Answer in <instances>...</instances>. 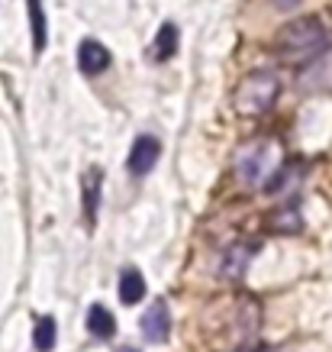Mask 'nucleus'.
Masks as SVG:
<instances>
[{
    "mask_svg": "<svg viewBox=\"0 0 332 352\" xmlns=\"http://www.w3.org/2000/svg\"><path fill=\"white\" fill-rule=\"evenodd\" d=\"M87 330H91V336H97V340H110V336L117 333V320H113V314H110L104 304H94V307L87 310Z\"/></svg>",
    "mask_w": 332,
    "mask_h": 352,
    "instance_id": "nucleus-12",
    "label": "nucleus"
},
{
    "mask_svg": "<svg viewBox=\"0 0 332 352\" xmlns=\"http://www.w3.org/2000/svg\"><path fill=\"white\" fill-rule=\"evenodd\" d=\"M174 52H178V26L174 23H161L158 36H155V45H152V58L155 62H168Z\"/></svg>",
    "mask_w": 332,
    "mask_h": 352,
    "instance_id": "nucleus-13",
    "label": "nucleus"
},
{
    "mask_svg": "<svg viewBox=\"0 0 332 352\" xmlns=\"http://www.w3.org/2000/svg\"><path fill=\"white\" fill-rule=\"evenodd\" d=\"M268 226L274 230V233H300V214H297V207L294 204H287V207H281V210H274L268 220Z\"/></svg>",
    "mask_w": 332,
    "mask_h": 352,
    "instance_id": "nucleus-14",
    "label": "nucleus"
},
{
    "mask_svg": "<svg viewBox=\"0 0 332 352\" xmlns=\"http://www.w3.org/2000/svg\"><path fill=\"white\" fill-rule=\"evenodd\" d=\"M161 155V142L149 133H142L136 142H132V149H129V159H126V168L136 175V178H145L152 168H155V162Z\"/></svg>",
    "mask_w": 332,
    "mask_h": 352,
    "instance_id": "nucleus-6",
    "label": "nucleus"
},
{
    "mask_svg": "<svg viewBox=\"0 0 332 352\" xmlns=\"http://www.w3.org/2000/svg\"><path fill=\"white\" fill-rule=\"evenodd\" d=\"M281 146L271 139H258L236 155V175L242 184H261L281 168Z\"/></svg>",
    "mask_w": 332,
    "mask_h": 352,
    "instance_id": "nucleus-4",
    "label": "nucleus"
},
{
    "mask_svg": "<svg viewBox=\"0 0 332 352\" xmlns=\"http://www.w3.org/2000/svg\"><path fill=\"white\" fill-rule=\"evenodd\" d=\"M32 346H36V352H52L55 349V320L49 317V314H43V317L36 320Z\"/></svg>",
    "mask_w": 332,
    "mask_h": 352,
    "instance_id": "nucleus-15",
    "label": "nucleus"
},
{
    "mask_svg": "<svg viewBox=\"0 0 332 352\" xmlns=\"http://www.w3.org/2000/svg\"><path fill=\"white\" fill-rule=\"evenodd\" d=\"M255 352H281V349H255Z\"/></svg>",
    "mask_w": 332,
    "mask_h": 352,
    "instance_id": "nucleus-18",
    "label": "nucleus"
},
{
    "mask_svg": "<svg viewBox=\"0 0 332 352\" xmlns=\"http://www.w3.org/2000/svg\"><path fill=\"white\" fill-rule=\"evenodd\" d=\"M332 43V32L329 26L320 20V16H297V20L284 23L274 36V52L290 65H303V62H313L316 55H322L329 49Z\"/></svg>",
    "mask_w": 332,
    "mask_h": 352,
    "instance_id": "nucleus-2",
    "label": "nucleus"
},
{
    "mask_svg": "<svg viewBox=\"0 0 332 352\" xmlns=\"http://www.w3.org/2000/svg\"><path fill=\"white\" fill-rule=\"evenodd\" d=\"M278 94H281V78L274 72H268V68H258V72H248L236 85L233 107L242 117H261V113H268L274 107Z\"/></svg>",
    "mask_w": 332,
    "mask_h": 352,
    "instance_id": "nucleus-3",
    "label": "nucleus"
},
{
    "mask_svg": "<svg viewBox=\"0 0 332 352\" xmlns=\"http://www.w3.org/2000/svg\"><path fill=\"white\" fill-rule=\"evenodd\" d=\"M258 252V243H229L223 249V258H220V278H226V281H239V278L246 275L248 262H252V256Z\"/></svg>",
    "mask_w": 332,
    "mask_h": 352,
    "instance_id": "nucleus-5",
    "label": "nucleus"
},
{
    "mask_svg": "<svg viewBox=\"0 0 332 352\" xmlns=\"http://www.w3.org/2000/svg\"><path fill=\"white\" fill-rule=\"evenodd\" d=\"M145 298V278H142L139 268H123V275H119V300L123 304H139Z\"/></svg>",
    "mask_w": 332,
    "mask_h": 352,
    "instance_id": "nucleus-10",
    "label": "nucleus"
},
{
    "mask_svg": "<svg viewBox=\"0 0 332 352\" xmlns=\"http://www.w3.org/2000/svg\"><path fill=\"white\" fill-rule=\"evenodd\" d=\"M29 7V30H32V49L36 55H43V49L49 45V23H45V10L43 0H26Z\"/></svg>",
    "mask_w": 332,
    "mask_h": 352,
    "instance_id": "nucleus-11",
    "label": "nucleus"
},
{
    "mask_svg": "<svg viewBox=\"0 0 332 352\" xmlns=\"http://www.w3.org/2000/svg\"><path fill=\"white\" fill-rule=\"evenodd\" d=\"M204 336L213 352H255L261 336V304L255 294H229L204 314Z\"/></svg>",
    "mask_w": 332,
    "mask_h": 352,
    "instance_id": "nucleus-1",
    "label": "nucleus"
},
{
    "mask_svg": "<svg viewBox=\"0 0 332 352\" xmlns=\"http://www.w3.org/2000/svg\"><path fill=\"white\" fill-rule=\"evenodd\" d=\"M78 68L91 78L100 75V72H107L110 68V49L104 43H97V39H84V43L78 45Z\"/></svg>",
    "mask_w": 332,
    "mask_h": 352,
    "instance_id": "nucleus-8",
    "label": "nucleus"
},
{
    "mask_svg": "<svg viewBox=\"0 0 332 352\" xmlns=\"http://www.w3.org/2000/svg\"><path fill=\"white\" fill-rule=\"evenodd\" d=\"M139 330L149 342L168 340V333H171V314H168V304H165V300H155V304L145 310V317L139 320Z\"/></svg>",
    "mask_w": 332,
    "mask_h": 352,
    "instance_id": "nucleus-7",
    "label": "nucleus"
},
{
    "mask_svg": "<svg viewBox=\"0 0 332 352\" xmlns=\"http://www.w3.org/2000/svg\"><path fill=\"white\" fill-rule=\"evenodd\" d=\"M119 352H139V349H132V346H123V349H119Z\"/></svg>",
    "mask_w": 332,
    "mask_h": 352,
    "instance_id": "nucleus-17",
    "label": "nucleus"
},
{
    "mask_svg": "<svg viewBox=\"0 0 332 352\" xmlns=\"http://www.w3.org/2000/svg\"><path fill=\"white\" fill-rule=\"evenodd\" d=\"M100 184H104V171L87 168L84 182H81V207H84L87 223H97V210H100Z\"/></svg>",
    "mask_w": 332,
    "mask_h": 352,
    "instance_id": "nucleus-9",
    "label": "nucleus"
},
{
    "mask_svg": "<svg viewBox=\"0 0 332 352\" xmlns=\"http://www.w3.org/2000/svg\"><path fill=\"white\" fill-rule=\"evenodd\" d=\"M271 3H274V10H297L303 0H271Z\"/></svg>",
    "mask_w": 332,
    "mask_h": 352,
    "instance_id": "nucleus-16",
    "label": "nucleus"
}]
</instances>
